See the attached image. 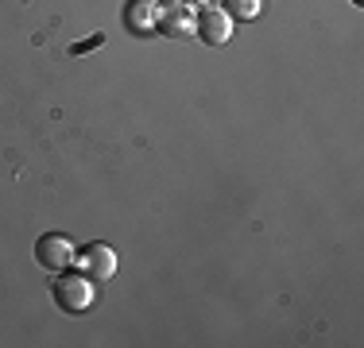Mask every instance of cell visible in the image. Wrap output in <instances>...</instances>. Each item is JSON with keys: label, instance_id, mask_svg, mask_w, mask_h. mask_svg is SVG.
<instances>
[{"label": "cell", "instance_id": "6da1fadb", "mask_svg": "<svg viewBox=\"0 0 364 348\" xmlns=\"http://www.w3.org/2000/svg\"><path fill=\"white\" fill-rule=\"evenodd\" d=\"M55 302L63 306L66 313H85L93 306V283L85 275H66V271H58L55 278Z\"/></svg>", "mask_w": 364, "mask_h": 348}, {"label": "cell", "instance_id": "7a4b0ae2", "mask_svg": "<svg viewBox=\"0 0 364 348\" xmlns=\"http://www.w3.org/2000/svg\"><path fill=\"white\" fill-rule=\"evenodd\" d=\"M77 256L74 251V244L70 236H63V232H47V236H39L36 240V259H39V267H47V271H63L66 263Z\"/></svg>", "mask_w": 364, "mask_h": 348}, {"label": "cell", "instance_id": "3957f363", "mask_svg": "<svg viewBox=\"0 0 364 348\" xmlns=\"http://www.w3.org/2000/svg\"><path fill=\"white\" fill-rule=\"evenodd\" d=\"M74 259H77V267H82L85 278L105 283V278L117 275V251H112L109 244H90V248H82Z\"/></svg>", "mask_w": 364, "mask_h": 348}, {"label": "cell", "instance_id": "277c9868", "mask_svg": "<svg viewBox=\"0 0 364 348\" xmlns=\"http://www.w3.org/2000/svg\"><path fill=\"white\" fill-rule=\"evenodd\" d=\"M198 35H202L210 47H221V43H229V35H232V23H229V16L218 12V8H205L202 16H198Z\"/></svg>", "mask_w": 364, "mask_h": 348}, {"label": "cell", "instance_id": "5b68a950", "mask_svg": "<svg viewBox=\"0 0 364 348\" xmlns=\"http://www.w3.org/2000/svg\"><path fill=\"white\" fill-rule=\"evenodd\" d=\"M159 31L171 35V39L190 35V31H194V16H190V8L186 4H171L167 12H163V20H159Z\"/></svg>", "mask_w": 364, "mask_h": 348}, {"label": "cell", "instance_id": "8992f818", "mask_svg": "<svg viewBox=\"0 0 364 348\" xmlns=\"http://www.w3.org/2000/svg\"><path fill=\"white\" fill-rule=\"evenodd\" d=\"M147 4H151V0H136V4L124 12V20L132 23L136 31H147V28L155 23V12H147Z\"/></svg>", "mask_w": 364, "mask_h": 348}, {"label": "cell", "instance_id": "52a82bcc", "mask_svg": "<svg viewBox=\"0 0 364 348\" xmlns=\"http://www.w3.org/2000/svg\"><path fill=\"white\" fill-rule=\"evenodd\" d=\"M229 12L240 16V20H252L259 12V0H229Z\"/></svg>", "mask_w": 364, "mask_h": 348}, {"label": "cell", "instance_id": "ba28073f", "mask_svg": "<svg viewBox=\"0 0 364 348\" xmlns=\"http://www.w3.org/2000/svg\"><path fill=\"white\" fill-rule=\"evenodd\" d=\"M97 47H105V35H90V39H82V43H74L70 47V55H85V50H97Z\"/></svg>", "mask_w": 364, "mask_h": 348}, {"label": "cell", "instance_id": "9c48e42d", "mask_svg": "<svg viewBox=\"0 0 364 348\" xmlns=\"http://www.w3.org/2000/svg\"><path fill=\"white\" fill-rule=\"evenodd\" d=\"M357 4H364V0H357Z\"/></svg>", "mask_w": 364, "mask_h": 348}]
</instances>
